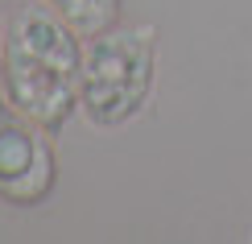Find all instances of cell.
Listing matches in <instances>:
<instances>
[{
	"mask_svg": "<svg viewBox=\"0 0 252 244\" xmlns=\"http://www.w3.org/2000/svg\"><path fill=\"white\" fill-rule=\"evenodd\" d=\"M50 8H54L79 37H95L103 29L120 25L124 0H50Z\"/></svg>",
	"mask_w": 252,
	"mask_h": 244,
	"instance_id": "cell-4",
	"label": "cell"
},
{
	"mask_svg": "<svg viewBox=\"0 0 252 244\" xmlns=\"http://www.w3.org/2000/svg\"><path fill=\"white\" fill-rule=\"evenodd\" d=\"M79 34L46 4H21L4 25L0 41V83L8 104L58 133L79 108Z\"/></svg>",
	"mask_w": 252,
	"mask_h": 244,
	"instance_id": "cell-1",
	"label": "cell"
},
{
	"mask_svg": "<svg viewBox=\"0 0 252 244\" xmlns=\"http://www.w3.org/2000/svg\"><path fill=\"white\" fill-rule=\"evenodd\" d=\"M50 129L29 116H0V199L13 207H37L54 195L58 157Z\"/></svg>",
	"mask_w": 252,
	"mask_h": 244,
	"instance_id": "cell-3",
	"label": "cell"
},
{
	"mask_svg": "<svg viewBox=\"0 0 252 244\" xmlns=\"http://www.w3.org/2000/svg\"><path fill=\"white\" fill-rule=\"evenodd\" d=\"M157 70V29L153 25H112L83 37L79 108L95 129H120L141 116Z\"/></svg>",
	"mask_w": 252,
	"mask_h": 244,
	"instance_id": "cell-2",
	"label": "cell"
},
{
	"mask_svg": "<svg viewBox=\"0 0 252 244\" xmlns=\"http://www.w3.org/2000/svg\"><path fill=\"white\" fill-rule=\"evenodd\" d=\"M4 104H8V95H4V83H0V112H4Z\"/></svg>",
	"mask_w": 252,
	"mask_h": 244,
	"instance_id": "cell-5",
	"label": "cell"
}]
</instances>
